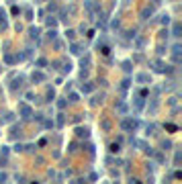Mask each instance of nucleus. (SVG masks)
<instances>
[{
    "label": "nucleus",
    "instance_id": "1",
    "mask_svg": "<svg viewBox=\"0 0 182 184\" xmlns=\"http://www.w3.org/2000/svg\"><path fill=\"white\" fill-rule=\"evenodd\" d=\"M135 127H137V121H131V119L123 121V129H135Z\"/></svg>",
    "mask_w": 182,
    "mask_h": 184
},
{
    "label": "nucleus",
    "instance_id": "2",
    "mask_svg": "<svg viewBox=\"0 0 182 184\" xmlns=\"http://www.w3.org/2000/svg\"><path fill=\"white\" fill-rule=\"evenodd\" d=\"M33 80H37V82H41V80H45V76H43V74H33Z\"/></svg>",
    "mask_w": 182,
    "mask_h": 184
}]
</instances>
